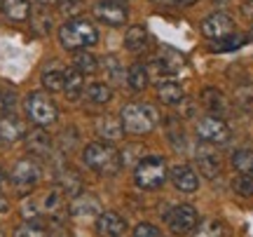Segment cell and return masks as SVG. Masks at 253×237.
Here are the masks:
<instances>
[{
	"label": "cell",
	"mask_w": 253,
	"mask_h": 237,
	"mask_svg": "<svg viewBox=\"0 0 253 237\" xmlns=\"http://www.w3.org/2000/svg\"><path fill=\"white\" fill-rule=\"evenodd\" d=\"M59 43H61L66 49L71 52H78V49H84V47H91L99 43V31L91 24L89 19H68L61 28H59Z\"/></svg>",
	"instance_id": "cell-1"
},
{
	"label": "cell",
	"mask_w": 253,
	"mask_h": 237,
	"mask_svg": "<svg viewBox=\"0 0 253 237\" xmlns=\"http://www.w3.org/2000/svg\"><path fill=\"white\" fill-rule=\"evenodd\" d=\"M84 164L99 174H118L122 167V155L108 143H89L82 153Z\"/></svg>",
	"instance_id": "cell-2"
},
{
	"label": "cell",
	"mask_w": 253,
	"mask_h": 237,
	"mask_svg": "<svg viewBox=\"0 0 253 237\" xmlns=\"http://www.w3.org/2000/svg\"><path fill=\"white\" fill-rule=\"evenodd\" d=\"M120 122L129 134H148L157 125V113L148 103H126L120 113Z\"/></svg>",
	"instance_id": "cell-3"
},
{
	"label": "cell",
	"mask_w": 253,
	"mask_h": 237,
	"mask_svg": "<svg viewBox=\"0 0 253 237\" xmlns=\"http://www.w3.org/2000/svg\"><path fill=\"white\" fill-rule=\"evenodd\" d=\"M134 179H136V186L143 188V190L160 188L164 183V179H167V162H164V157H157V155L143 157L141 162L136 164Z\"/></svg>",
	"instance_id": "cell-4"
},
{
	"label": "cell",
	"mask_w": 253,
	"mask_h": 237,
	"mask_svg": "<svg viewBox=\"0 0 253 237\" xmlns=\"http://www.w3.org/2000/svg\"><path fill=\"white\" fill-rule=\"evenodd\" d=\"M26 113L38 127H49V125L56 122V118H59L56 103L49 99V94H45V92H31V94H28Z\"/></svg>",
	"instance_id": "cell-5"
},
{
	"label": "cell",
	"mask_w": 253,
	"mask_h": 237,
	"mask_svg": "<svg viewBox=\"0 0 253 237\" xmlns=\"http://www.w3.org/2000/svg\"><path fill=\"white\" fill-rule=\"evenodd\" d=\"M9 176H12V186H14L19 192H31L38 183H40V167H38L36 160L21 157V160L14 162Z\"/></svg>",
	"instance_id": "cell-6"
},
{
	"label": "cell",
	"mask_w": 253,
	"mask_h": 237,
	"mask_svg": "<svg viewBox=\"0 0 253 237\" xmlns=\"http://www.w3.org/2000/svg\"><path fill=\"white\" fill-rule=\"evenodd\" d=\"M167 223L171 228L173 235H188L199 226V216L195 207L190 204H176L169 214H167Z\"/></svg>",
	"instance_id": "cell-7"
},
{
	"label": "cell",
	"mask_w": 253,
	"mask_h": 237,
	"mask_svg": "<svg viewBox=\"0 0 253 237\" xmlns=\"http://www.w3.org/2000/svg\"><path fill=\"white\" fill-rule=\"evenodd\" d=\"M197 137L209 141V143H225L230 139V127L223 118L216 115H204L197 122Z\"/></svg>",
	"instance_id": "cell-8"
},
{
	"label": "cell",
	"mask_w": 253,
	"mask_h": 237,
	"mask_svg": "<svg viewBox=\"0 0 253 237\" xmlns=\"http://www.w3.org/2000/svg\"><path fill=\"white\" fill-rule=\"evenodd\" d=\"M202 33H204L209 40H223V38L235 33V21H232V17L225 14V12H213V14H209V17L202 21Z\"/></svg>",
	"instance_id": "cell-9"
},
{
	"label": "cell",
	"mask_w": 253,
	"mask_h": 237,
	"mask_svg": "<svg viewBox=\"0 0 253 237\" xmlns=\"http://www.w3.org/2000/svg\"><path fill=\"white\" fill-rule=\"evenodd\" d=\"M94 17L108 26H122L126 21V5L118 0H99L94 5Z\"/></svg>",
	"instance_id": "cell-10"
},
{
	"label": "cell",
	"mask_w": 253,
	"mask_h": 237,
	"mask_svg": "<svg viewBox=\"0 0 253 237\" xmlns=\"http://www.w3.org/2000/svg\"><path fill=\"white\" fill-rule=\"evenodd\" d=\"M99 211L101 200L91 192H80L71 202V216H75V219H91V216H99Z\"/></svg>",
	"instance_id": "cell-11"
},
{
	"label": "cell",
	"mask_w": 253,
	"mask_h": 237,
	"mask_svg": "<svg viewBox=\"0 0 253 237\" xmlns=\"http://www.w3.org/2000/svg\"><path fill=\"white\" fill-rule=\"evenodd\" d=\"M126 230L125 219L115 211H103L96 219V233L99 237H120Z\"/></svg>",
	"instance_id": "cell-12"
},
{
	"label": "cell",
	"mask_w": 253,
	"mask_h": 237,
	"mask_svg": "<svg viewBox=\"0 0 253 237\" xmlns=\"http://www.w3.org/2000/svg\"><path fill=\"white\" fill-rule=\"evenodd\" d=\"M26 137V125H24V120L14 115V113H5L2 118H0V139L2 141H7V143H14L19 139Z\"/></svg>",
	"instance_id": "cell-13"
},
{
	"label": "cell",
	"mask_w": 253,
	"mask_h": 237,
	"mask_svg": "<svg viewBox=\"0 0 253 237\" xmlns=\"http://www.w3.org/2000/svg\"><path fill=\"white\" fill-rule=\"evenodd\" d=\"M171 183L178 188L181 192H195L199 188V179L195 169L188 164H178L171 169Z\"/></svg>",
	"instance_id": "cell-14"
},
{
	"label": "cell",
	"mask_w": 253,
	"mask_h": 237,
	"mask_svg": "<svg viewBox=\"0 0 253 237\" xmlns=\"http://www.w3.org/2000/svg\"><path fill=\"white\" fill-rule=\"evenodd\" d=\"M26 150L31 155L45 157L52 153V139L45 129H31L26 134Z\"/></svg>",
	"instance_id": "cell-15"
},
{
	"label": "cell",
	"mask_w": 253,
	"mask_h": 237,
	"mask_svg": "<svg viewBox=\"0 0 253 237\" xmlns=\"http://www.w3.org/2000/svg\"><path fill=\"white\" fill-rule=\"evenodd\" d=\"M202 103H204V108L211 110V115H225L230 106H227V99L223 96V92L220 90H213V87H207V90L202 92Z\"/></svg>",
	"instance_id": "cell-16"
},
{
	"label": "cell",
	"mask_w": 253,
	"mask_h": 237,
	"mask_svg": "<svg viewBox=\"0 0 253 237\" xmlns=\"http://www.w3.org/2000/svg\"><path fill=\"white\" fill-rule=\"evenodd\" d=\"M96 132H99V137H103L106 141H120V139L125 137V127H122V122L118 118H113V115H101L96 120Z\"/></svg>",
	"instance_id": "cell-17"
},
{
	"label": "cell",
	"mask_w": 253,
	"mask_h": 237,
	"mask_svg": "<svg viewBox=\"0 0 253 237\" xmlns=\"http://www.w3.org/2000/svg\"><path fill=\"white\" fill-rule=\"evenodd\" d=\"M197 167L207 179H216L220 174V157L213 150H197Z\"/></svg>",
	"instance_id": "cell-18"
},
{
	"label": "cell",
	"mask_w": 253,
	"mask_h": 237,
	"mask_svg": "<svg viewBox=\"0 0 253 237\" xmlns=\"http://www.w3.org/2000/svg\"><path fill=\"white\" fill-rule=\"evenodd\" d=\"M157 96L162 103L167 106H176V103H181L185 99V92L178 82H160V87H157Z\"/></svg>",
	"instance_id": "cell-19"
},
{
	"label": "cell",
	"mask_w": 253,
	"mask_h": 237,
	"mask_svg": "<svg viewBox=\"0 0 253 237\" xmlns=\"http://www.w3.org/2000/svg\"><path fill=\"white\" fill-rule=\"evenodd\" d=\"M2 12L9 21H26L31 14V2L28 0H2Z\"/></svg>",
	"instance_id": "cell-20"
},
{
	"label": "cell",
	"mask_w": 253,
	"mask_h": 237,
	"mask_svg": "<svg viewBox=\"0 0 253 237\" xmlns=\"http://www.w3.org/2000/svg\"><path fill=\"white\" fill-rule=\"evenodd\" d=\"M56 183L61 186V192H68V195H78L82 188L80 174L73 172L71 167H63L61 172L56 174Z\"/></svg>",
	"instance_id": "cell-21"
},
{
	"label": "cell",
	"mask_w": 253,
	"mask_h": 237,
	"mask_svg": "<svg viewBox=\"0 0 253 237\" xmlns=\"http://www.w3.org/2000/svg\"><path fill=\"white\" fill-rule=\"evenodd\" d=\"M232 167L244 176H253V150L251 148H239L232 155Z\"/></svg>",
	"instance_id": "cell-22"
},
{
	"label": "cell",
	"mask_w": 253,
	"mask_h": 237,
	"mask_svg": "<svg viewBox=\"0 0 253 237\" xmlns=\"http://www.w3.org/2000/svg\"><path fill=\"white\" fill-rule=\"evenodd\" d=\"M82 87H84V75L78 73L75 68H68V71H66V85H63L66 96H68V99H78Z\"/></svg>",
	"instance_id": "cell-23"
},
{
	"label": "cell",
	"mask_w": 253,
	"mask_h": 237,
	"mask_svg": "<svg viewBox=\"0 0 253 237\" xmlns=\"http://www.w3.org/2000/svg\"><path fill=\"white\" fill-rule=\"evenodd\" d=\"M126 85L134 92H141L148 87V68L143 64H134L126 73Z\"/></svg>",
	"instance_id": "cell-24"
},
{
	"label": "cell",
	"mask_w": 253,
	"mask_h": 237,
	"mask_svg": "<svg viewBox=\"0 0 253 237\" xmlns=\"http://www.w3.org/2000/svg\"><path fill=\"white\" fill-rule=\"evenodd\" d=\"M73 68L82 75H94L99 71V61H96V56L89 54V52H80V54H75Z\"/></svg>",
	"instance_id": "cell-25"
},
{
	"label": "cell",
	"mask_w": 253,
	"mask_h": 237,
	"mask_svg": "<svg viewBox=\"0 0 253 237\" xmlns=\"http://www.w3.org/2000/svg\"><path fill=\"white\" fill-rule=\"evenodd\" d=\"M145 40H148L145 28L143 26H131L129 31H126V36H125V45H126V49L138 52V49H143L145 47Z\"/></svg>",
	"instance_id": "cell-26"
},
{
	"label": "cell",
	"mask_w": 253,
	"mask_h": 237,
	"mask_svg": "<svg viewBox=\"0 0 253 237\" xmlns=\"http://www.w3.org/2000/svg\"><path fill=\"white\" fill-rule=\"evenodd\" d=\"M63 85H66V71H45L42 73V87L47 92H63Z\"/></svg>",
	"instance_id": "cell-27"
},
{
	"label": "cell",
	"mask_w": 253,
	"mask_h": 237,
	"mask_svg": "<svg viewBox=\"0 0 253 237\" xmlns=\"http://www.w3.org/2000/svg\"><path fill=\"white\" fill-rule=\"evenodd\" d=\"M87 96L94 103H108L113 99V92H110V87L106 82H91L89 87H87Z\"/></svg>",
	"instance_id": "cell-28"
},
{
	"label": "cell",
	"mask_w": 253,
	"mask_h": 237,
	"mask_svg": "<svg viewBox=\"0 0 253 237\" xmlns=\"http://www.w3.org/2000/svg\"><path fill=\"white\" fill-rule=\"evenodd\" d=\"M42 214H49V216H56L59 211L63 209V197H61V190H49L42 197Z\"/></svg>",
	"instance_id": "cell-29"
},
{
	"label": "cell",
	"mask_w": 253,
	"mask_h": 237,
	"mask_svg": "<svg viewBox=\"0 0 253 237\" xmlns=\"http://www.w3.org/2000/svg\"><path fill=\"white\" fill-rule=\"evenodd\" d=\"M192 237H225V226L220 221H204V223H199V228L195 230Z\"/></svg>",
	"instance_id": "cell-30"
},
{
	"label": "cell",
	"mask_w": 253,
	"mask_h": 237,
	"mask_svg": "<svg viewBox=\"0 0 253 237\" xmlns=\"http://www.w3.org/2000/svg\"><path fill=\"white\" fill-rule=\"evenodd\" d=\"M246 43L244 36H239V33H232V36L223 38V40H216L213 45H211V49L213 52H232V49H237V47H242Z\"/></svg>",
	"instance_id": "cell-31"
},
{
	"label": "cell",
	"mask_w": 253,
	"mask_h": 237,
	"mask_svg": "<svg viewBox=\"0 0 253 237\" xmlns=\"http://www.w3.org/2000/svg\"><path fill=\"white\" fill-rule=\"evenodd\" d=\"M84 7V2L82 0H59V12H61L63 17H78Z\"/></svg>",
	"instance_id": "cell-32"
},
{
	"label": "cell",
	"mask_w": 253,
	"mask_h": 237,
	"mask_svg": "<svg viewBox=\"0 0 253 237\" xmlns=\"http://www.w3.org/2000/svg\"><path fill=\"white\" fill-rule=\"evenodd\" d=\"M232 188H235L239 195H246V197H251L253 195V176H237L235 181H232Z\"/></svg>",
	"instance_id": "cell-33"
},
{
	"label": "cell",
	"mask_w": 253,
	"mask_h": 237,
	"mask_svg": "<svg viewBox=\"0 0 253 237\" xmlns=\"http://www.w3.org/2000/svg\"><path fill=\"white\" fill-rule=\"evenodd\" d=\"M49 26H52V19L47 17L45 9H38L36 17H33V28H36L38 36H45L47 31H49Z\"/></svg>",
	"instance_id": "cell-34"
},
{
	"label": "cell",
	"mask_w": 253,
	"mask_h": 237,
	"mask_svg": "<svg viewBox=\"0 0 253 237\" xmlns=\"http://www.w3.org/2000/svg\"><path fill=\"white\" fill-rule=\"evenodd\" d=\"M14 237H49L40 226H33V223H21L17 230H14Z\"/></svg>",
	"instance_id": "cell-35"
},
{
	"label": "cell",
	"mask_w": 253,
	"mask_h": 237,
	"mask_svg": "<svg viewBox=\"0 0 253 237\" xmlns=\"http://www.w3.org/2000/svg\"><path fill=\"white\" fill-rule=\"evenodd\" d=\"M134 237H164L162 230L153 226V223H138L134 230Z\"/></svg>",
	"instance_id": "cell-36"
},
{
	"label": "cell",
	"mask_w": 253,
	"mask_h": 237,
	"mask_svg": "<svg viewBox=\"0 0 253 237\" xmlns=\"http://www.w3.org/2000/svg\"><path fill=\"white\" fill-rule=\"evenodd\" d=\"M21 214H24V219H31V221H38L40 216H42V209L38 207L36 202L26 200L24 204H21Z\"/></svg>",
	"instance_id": "cell-37"
},
{
	"label": "cell",
	"mask_w": 253,
	"mask_h": 237,
	"mask_svg": "<svg viewBox=\"0 0 253 237\" xmlns=\"http://www.w3.org/2000/svg\"><path fill=\"white\" fill-rule=\"evenodd\" d=\"M103 66H106V68H108V71H106V73H108V78L110 80H120V78H122V68H120V64H118V59H115V56H106V59H103Z\"/></svg>",
	"instance_id": "cell-38"
},
{
	"label": "cell",
	"mask_w": 253,
	"mask_h": 237,
	"mask_svg": "<svg viewBox=\"0 0 253 237\" xmlns=\"http://www.w3.org/2000/svg\"><path fill=\"white\" fill-rule=\"evenodd\" d=\"M237 101L242 103L244 110H253V87H244L237 92Z\"/></svg>",
	"instance_id": "cell-39"
},
{
	"label": "cell",
	"mask_w": 253,
	"mask_h": 237,
	"mask_svg": "<svg viewBox=\"0 0 253 237\" xmlns=\"http://www.w3.org/2000/svg\"><path fill=\"white\" fill-rule=\"evenodd\" d=\"M181 103H183V108L178 110V113H181L183 118H190V115L195 113V110H192V108H195V103H192V101H188V99H183Z\"/></svg>",
	"instance_id": "cell-40"
},
{
	"label": "cell",
	"mask_w": 253,
	"mask_h": 237,
	"mask_svg": "<svg viewBox=\"0 0 253 237\" xmlns=\"http://www.w3.org/2000/svg\"><path fill=\"white\" fill-rule=\"evenodd\" d=\"M7 209H9V202H7V197L0 192V214H5Z\"/></svg>",
	"instance_id": "cell-41"
},
{
	"label": "cell",
	"mask_w": 253,
	"mask_h": 237,
	"mask_svg": "<svg viewBox=\"0 0 253 237\" xmlns=\"http://www.w3.org/2000/svg\"><path fill=\"white\" fill-rule=\"evenodd\" d=\"M173 2H178V5H195L197 0H173Z\"/></svg>",
	"instance_id": "cell-42"
},
{
	"label": "cell",
	"mask_w": 253,
	"mask_h": 237,
	"mask_svg": "<svg viewBox=\"0 0 253 237\" xmlns=\"http://www.w3.org/2000/svg\"><path fill=\"white\" fill-rule=\"evenodd\" d=\"M40 5H52V2H59V0H38Z\"/></svg>",
	"instance_id": "cell-43"
},
{
	"label": "cell",
	"mask_w": 253,
	"mask_h": 237,
	"mask_svg": "<svg viewBox=\"0 0 253 237\" xmlns=\"http://www.w3.org/2000/svg\"><path fill=\"white\" fill-rule=\"evenodd\" d=\"M2 186H5V172L0 169V188H2Z\"/></svg>",
	"instance_id": "cell-44"
},
{
	"label": "cell",
	"mask_w": 253,
	"mask_h": 237,
	"mask_svg": "<svg viewBox=\"0 0 253 237\" xmlns=\"http://www.w3.org/2000/svg\"><path fill=\"white\" fill-rule=\"evenodd\" d=\"M0 237H5V233H2V230H0Z\"/></svg>",
	"instance_id": "cell-45"
},
{
	"label": "cell",
	"mask_w": 253,
	"mask_h": 237,
	"mask_svg": "<svg viewBox=\"0 0 253 237\" xmlns=\"http://www.w3.org/2000/svg\"><path fill=\"white\" fill-rule=\"evenodd\" d=\"M216 2H225V0H216Z\"/></svg>",
	"instance_id": "cell-46"
},
{
	"label": "cell",
	"mask_w": 253,
	"mask_h": 237,
	"mask_svg": "<svg viewBox=\"0 0 253 237\" xmlns=\"http://www.w3.org/2000/svg\"><path fill=\"white\" fill-rule=\"evenodd\" d=\"M164 2H173V0H164Z\"/></svg>",
	"instance_id": "cell-47"
},
{
	"label": "cell",
	"mask_w": 253,
	"mask_h": 237,
	"mask_svg": "<svg viewBox=\"0 0 253 237\" xmlns=\"http://www.w3.org/2000/svg\"><path fill=\"white\" fill-rule=\"evenodd\" d=\"M251 40H253V31H251Z\"/></svg>",
	"instance_id": "cell-48"
},
{
	"label": "cell",
	"mask_w": 253,
	"mask_h": 237,
	"mask_svg": "<svg viewBox=\"0 0 253 237\" xmlns=\"http://www.w3.org/2000/svg\"><path fill=\"white\" fill-rule=\"evenodd\" d=\"M0 5H2V0H0Z\"/></svg>",
	"instance_id": "cell-49"
},
{
	"label": "cell",
	"mask_w": 253,
	"mask_h": 237,
	"mask_svg": "<svg viewBox=\"0 0 253 237\" xmlns=\"http://www.w3.org/2000/svg\"><path fill=\"white\" fill-rule=\"evenodd\" d=\"M118 2H122V0H118Z\"/></svg>",
	"instance_id": "cell-50"
}]
</instances>
